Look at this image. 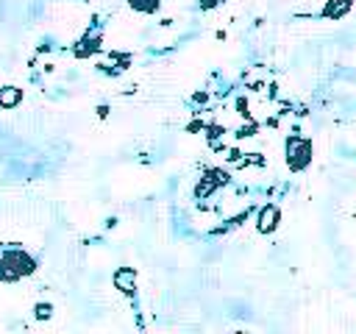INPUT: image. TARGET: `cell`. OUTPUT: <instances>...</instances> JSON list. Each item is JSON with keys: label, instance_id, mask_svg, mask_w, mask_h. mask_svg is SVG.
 Returning a JSON list of instances; mask_svg holds the SVG:
<instances>
[{"label": "cell", "instance_id": "obj_1", "mask_svg": "<svg viewBox=\"0 0 356 334\" xmlns=\"http://www.w3.org/2000/svg\"><path fill=\"white\" fill-rule=\"evenodd\" d=\"M39 270V259L19 242L0 245V284H14Z\"/></svg>", "mask_w": 356, "mask_h": 334}, {"label": "cell", "instance_id": "obj_10", "mask_svg": "<svg viewBox=\"0 0 356 334\" xmlns=\"http://www.w3.org/2000/svg\"><path fill=\"white\" fill-rule=\"evenodd\" d=\"M128 8L136 14H156L161 8V0H128Z\"/></svg>", "mask_w": 356, "mask_h": 334}, {"label": "cell", "instance_id": "obj_6", "mask_svg": "<svg viewBox=\"0 0 356 334\" xmlns=\"http://www.w3.org/2000/svg\"><path fill=\"white\" fill-rule=\"evenodd\" d=\"M136 281H139V273H136V267H117L114 270V276H111V284H114V289L120 292V295H125V298H136Z\"/></svg>", "mask_w": 356, "mask_h": 334}, {"label": "cell", "instance_id": "obj_4", "mask_svg": "<svg viewBox=\"0 0 356 334\" xmlns=\"http://www.w3.org/2000/svg\"><path fill=\"white\" fill-rule=\"evenodd\" d=\"M228 184V173L222 170V167H209L203 175H200V181H197V186H195V198L197 200H203V198H211L217 189H222Z\"/></svg>", "mask_w": 356, "mask_h": 334}, {"label": "cell", "instance_id": "obj_2", "mask_svg": "<svg viewBox=\"0 0 356 334\" xmlns=\"http://www.w3.org/2000/svg\"><path fill=\"white\" fill-rule=\"evenodd\" d=\"M312 156H314V148H312V139L309 136L289 134L284 139V161H286L289 173H303L312 164Z\"/></svg>", "mask_w": 356, "mask_h": 334}, {"label": "cell", "instance_id": "obj_5", "mask_svg": "<svg viewBox=\"0 0 356 334\" xmlns=\"http://www.w3.org/2000/svg\"><path fill=\"white\" fill-rule=\"evenodd\" d=\"M256 231L259 234H273L278 225H281V206L278 203H264L259 212H256V220H253Z\"/></svg>", "mask_w": 356, "mask_h": 334}, {"label": "cell", "instance_id": "obj_7", "mask_svg": "<svg viewBox=\"0 0 356 334\" xmlns=\"http://www.w3.org/2000/svg\"><path fill=\"white\" fill-rule=\"evenodd\" d=\"M353 8V0H325V6L320 8L323 19H342L348 17V11Z\"/></svg>", "mask_w": 356, "mask_h": 334}, {"label": "cell", "instance_id": "obj_8", "mask_svg": "<svg viewBox=\"0 0 356 334\" xmlns=\"http://www.w3.org/2000/svg\"><path fill=\"white\" fill-rule=\"evenodd\" d=\"M128 64H131V56L128 53H108V58L100 64V70L106 72V75H120V72H125L128 70Z\"/></svg>", "mask_w": 356, "mask_h": 334}, {"label": "cell", "instance_id": "obj_9", "mask_svg": "<svg viewBox=\"0 0 356 334\" xmlns=\"http://www.w3.org/2000/svg\"><path fill=\"white\" fill-rule=\"evenodd\" d=\"M22 97H25V92L19 89V86H14V84H6V86H0V109H17L19 103H22Z\"/></svg>", "mask_w": 356, "mask_h": 334}, {"label": "cell", "instance_id": "obj_3", "mask_svg": "<svg viewBox=\"0 0 356 334\" xmlns=\"http://www.w3.org/2000/svg\"><path fill=\"white\" fill-rule=\"evenodd\" d=\"M100 47H103V28L89 25V28L78 36V42L72 45V56H75V58H92L95 53H100Z\"/></svg>", "mask_w": 356, "mask_h": 334}, {"label": "cell", "instance_id": "obj_12", "mask_svg": "<svg viewBox=\"0 0 356 334\" xmlns=\"http://www.w3.org/2000/svg\"><path fill=\"white\" fill-rule=\"evenodd\" d=\"M225 0H197V8L200 11H211V8H217V6H222Z\"/></svg>", "mask_w": 356, "mask_h": 334}, {"label": "cell", "instance_id": "obj_11", "mask_svg": "<svg viewBox=\"0 0 356 334\" xmlns=\"http://www.w3.org/2000/svg\"><path fill=\"white\" fill-rule=\"evenodd\" d=\"M33 317L36 320H50L53 317V303H36L33 306Z\"/></svg>", "mask_w": 356, "mask_h": 334}]
</instances>
